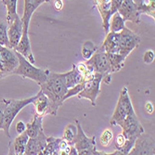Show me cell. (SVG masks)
I'll list each match as a JSON object with an SVG mask.
<instances>
[{"mask_svg":"<svg viewBox=\"0 0 155 155\" xmlns=\"http://www.w3.org/2000/svg\"><path fill=\"white\" fill-rule=\"evenodd\" d=\"M40 90L48 97L50 101V115H57L59 108L65 101L64 97L68 91V87H66L61 74L49 72L47 81L40 84Z\"/></svg>","mask_w":155,"mask_h":155,"instance_id":"6da1fadb","label":"cell"},{"mask_svg":"<svg viewBox=\"0 0 155 155\" xmlns=\"http://www.w3.org/2000/svg\"><path fill=\"white\" fill-rule=\"evenodd\" d=\"M17 57L19 59V65L13 72V74L21 75L23 78H29L35 82H36L39 86L45 83L48 79V75L49 74V70H42L35 67L29 61H27L21 54L15 51Z\"/></svg>","mask_w":155,"mask_h":155,"instance_id":"7a4b0ae2","label":"cell"},{"mask_svg":"<svg viewBox=\"0 0 155 155\" xmlns=\"http://www.w3.org/2000/svg\"><path fill=\"white\" fill-rule=\"evenodd\" d=\"M37 94L35 97H31L24 100H4V129L5 135L8 137H10L9 128L14 119L19 112L27 105L33 104L36 98Z\"/></svg>","mask_w":155,"mask_h":155,"instance_id":"3957f363","label":"cell"},{"mask_svg":"<svg viewBox=\"0 0 155 155\" xmlns=\"http://www.w3.org/2000/svg\"><path fill=\"white\" fill-rule=\"evenodd\" d=\"M90 70L94 73L100 74L103 76L102 82L105 84H110L111 80V69L109 61L107 52L97 48V51L92 55V57L84 62Z\"/></svg>","mask_w":155,"mask_h":155,"instance_id":"277c9868","label":"cell"},{"mask_svg":"<svg viewBox=\"0 0 155 155\" xmlns=\"http://www.w3.org/2000/svg\"><path fill=\"white\" fill-rule=\"evenodd\" d=\"M77 133L73 141V145L76 148L78 155H104L108 154L104 151H98L96 148V137H88L84 134L81 124L75 120Z\"/></svg>","mask_w":155,"mask_h":155,"instance_id":"5b68a950","label":"cell"},{"mask_svg":"<svg viewBox=\"0 0 155 155\" xmlns=\"http://www.w3.org/2000/svg\"><path fill=\"white\" fill-rule=\"evenodd\" d=\"M135 111L133 104L131 102V98L128 94V89L126 87H124L120 92L119 100L114 110V114L110 119V125H118L127 114Z\"/></svg>","mask_w":155,"mask_h":155,"instance_id":"8992f818","label":"cell"},{"mask_svg":"<svg viewBox=\"0 0 155 155\" xmlns=\"http://www.w3.org/2000/svg\"><path fill=\"white\" fill-rule=\"evenodd\" d=\"M118 125L122 128V134L126 139L136 140L140 135L145 132L135 111L126 115V117Z\"/></svg>","mask_w":155,"mask_h":155,"instance_id":"52a82bcc","label":"cell"},{"mask_svg":"<svg viewBox=\"0 0 155 155\" xmlns=\"http://www.w3.org/2000/svg\"><path fill=\"white\" fill-rule=\"evenodd\" d=\"M102 80H103V76L101 74L95 73L93 78L84 81V87L77 94V97L79 98H87V100H89L92 106H96L97 97L101 92V84Z\"/></svg>","mask_w":155,"mask_h":155,"instance_id":"ba28073f","label":"cell"},{"mask_svg":"<svg viewBox=\"0 0 155 155\" xmlns=\"http://www.w3.org/2000/svg\"><path fill=\"white\" fill-rule=\"evenodd\" d=\"M118 35H119L118 53L126 58L135 48L138 47L140 43V37L126 27H124L122 31H120Z\"/></svg>","mask_w":155,"mask_h":155,"instance_id":"9c48e42d","label":"cell"},{"mask_svg":"<svg viewBox=\"0 0 155 155\" xmlns=\"http://www.w3.org/2000/svg\"><path fill=\"white\" fill-rule=\"evenodd\" d=\"M131 155L139 154V155H154V140L150 136L144 133L140 135L135 141L133 148L130 150L129 153Z\"/></svg>","mask_w":155,"mask_h":155,"instance_id":"30bf717a","label":"cell"},{"mask_svg":"<svg viewBox=\"0 0 155 155\" xmlns=\"http://www.w3.org/2000/svg\"><path fill=\"white\" fill-rule=\"evenodd\" d=\"M117 11L120 13V15L124 19L125 21H128L134 23L140 22V15L141 14L138 11L137 5L133 0H124Z\"/></svg>","mask_w":155,"mask_h":155,"instance_id":"8fae6325","label":"cell"},{"mask_svg":"<svg viewBox=\"0 0 155 155\" xmlns=\"http://www.w3.org/2000/svg\"><path fill=\"white\" fill-rule=\"evenodd\" d=\"M0 55H1V61L7 75L12 74L19 65V59L15 50L4 46H0Z\"/></svg>","mask_w":155,"mask_h":155,"instance_id":"7c38bea8","label":"cell"},{"mask_svg":"<svg viewBox=\"0 0 155 155\" xmlns=\"http://www.w3.org/2000/svg\"><path fill=\"white\" fill-rule=\"evenodd\" d=\"M22 30H23V23L21 21V18L18 17L15 19L12 23H10L8 27V37L9 42V48L11 49H14L18 43L20 42V39L22 35Z\"/></svg>","mask_w":155,"mask_h":155,"instance_id":"4fadbf2b","label":"cell"},{"mask_svg":"<svg viewBox=\"0 0 155 155\" xmlns=\"http://www.w3.org/2000/svg\"><path fill=\"white\" fill-rule=\"evenodd\" d=\"M48 137L44 134H41L35 137H29L25 147L24 154L26 155H39L42 154L47 144Z\"/></svg>","mask_w":155,"mask_h":155,"instance_id":"5bb4252c","label":"cell"},{"mask_svg":"<svg viewBox=\"0 0 155 155\" xmlns=\"http://www.w3.org/2000/svg\"><path fill=\"white\" fill-rule=\"evenodd\" d=\"M14 50L21 54L23 57L27 61H29L31 63H33V64L35 63V57L32 52V48H31V43H30L28 32L22 31V35L20 39V42L18 43L17 47L14 48Z\"/></svg>","mask_w":155,"mask_h":155,"instance_id":"9a60e30c","label":"cell"},{"mask_svg":"<svg viewBox=\"0 0 155 155\" xmlns=\"http://www.w3.org/2000/svg\"><path fill=\"white\" fill-rule=\"evenodd\" d=\"M94 2L101 14L103 29L107 34L109 32V21L111 16V0H94Z\"/></svg>","mask_w":155,"mask_h":155,"instance_id":"2e32d148","label":"cell"},{"mask_svg":"<svg viewBox=\"0 0 155 155\" xmlns=\"http://www.w3.org/2000/svg\"><path fill=\"white\" fill-rule=\"evenodd\" d=\"M33 104L35 109V114L44 117V116L51 114L50 101L48 100V97L41 90L37 93L36 98L33 102Z\"/></svg>","mask_w":155,"mask_h":155,"instance_id":"e0dca14e","label":"cell"},{"mask_svg":"<svg viewBox=\"0 0 155 155\" xmlns=\"http://www.w3.org/2000/svg\"><path fill=\"white\" fill-rule=\"evenodd\" d=\"M107 53H118L119 51V35L114 32H108L102 46L100 48Z\"/></svg>","mask_w":155,"mask_h":155,"instance_id":"ac0fdd59","label":"cell"},{"mask_svg":"<svg viewBox=\"0 0 155 155\" xmlns=\"http://www.w3.org/2000/svg\"><path fill=\"white\" fill-rule=\"evenodd\" d=\"M61 75L63 77L65 84H66V87L68 88H71V87H73L76 86V84H78L84 81L83 75L78 71L76 64L73 65V69L71 70V71L64 73V74H61Z\"/></svg>","mask_w":155,"mask_h":155,"instance_id":"d6986e66","label":"cell"},{"mask_svg":"<svg viewBox=\"0 0 155 155\" xmlns=\"http://www.w3.org/2000/svg\"><path fill=\"white\" fill-rule=\"evenodd\" d=\"M43 116L35 114L34 119L26 124V133L29 137H35L44 134L43 129Z\"/></svg>","mask_w":155,"mask_h":155,"instance_id":"ffe728a7","label":"cell"},{"mask_svg":"<svg viewBox=\"0 0 155 155\" xmlns=\"http://www.w3.org/2000/svg\"><path fill=\"white\" fill-rule=\"evenodd\" d=\"M28 139H29V137H28L26 133V130L23 133L19 134V136L14 139V141L12 142L8 154H16V155L24 154L25 147H26Z\"/></svg>","mask_w":155,"mask_h":155,"instance_id":"44dd1931","label":"cell"},{"mask_svg":"<svg viewBox=\"0 0 155 155\" xmlns=\"http://www.w3.org/2000/svg\"><path fill=\"white\" fill-rule=\"evenodd\" d=\"M35 10V8L34 6L33 0H24V10H23V15L21 17V21L23 23L22 31H26V32L29 31L30 21Z\"/></svg>","mask_w":155,"mask_h":155,"instance_id":"7402d4cb","label":"cell"},{"mask_svg":"<svg viewBox=\"0 0 155 155\" xmlns=\"http://www.w3.org/2000/svg\"><path fill=\"white\" fill-rule=\"evenodd\" d=\"M124 27H125V21L120 15V13L116 11L115 13L112 14L109 21V31L119 33Z\"/></svg>","mask_w":155,"mask_h":155,"instance_id":"603a6c76","label":"cell"},{"mask_svg":"<svg viewBox=\"0 0 155 155\" xmlns=\"http://www.w3.org/2000/svg\"><path fill=\"white\" fill-rule=\"evenodd\" d=\"M3 4L7 8V23L9 25L12 21L20 17L17 12V2L18 0H2Z\"/></svg>","mask_w":155,"mask_h":155,"instance_id":"cb8c5ba5","label":"cell"},{"mask_svg":"<svg viewBox=\"0 0 155 155\" xmlns=\"http://www.w3.org/2000/svg\"><path fill=\"white\" fill-rule=\"evenodd\" d=\"M110 69H111V73H117L120 70L124 67V61L125 57L120 55L119 53H107Z\"/></svg>","mask_w":155,"mask_h":155,"instance_id":"d4e9b609","label":"cell"},{"mask_svg":"<svg viewBox=\"0 0 155 155\" xmlns=\"http://www.w3.org/2000/svg\"><path fill=\"white\" fill-rule=\"evenodd\" d=\"M61 138H56L53 137H48L47 138V144L42 151L43 155H56L59 153L60 150V142Z\"/></svg>","mask_w":155,"mask_h":155,"instance_id":"484cf974","label":"cell"},{"mask_svg":"<svg viewBox=\"0 0 155 155\" xmlns=\"http://www.w3.org/2000/svg\"><path fill=\"white\" fill-rule=\"evenodd\" d=\"M138 8L140 14H146L154 20L155 18V0H144Z\"/></svg>","mask_w":155,"mask_h":155,"instance_id":"4316f807","label":"cell"},{"mask_svg":"<svg viewBox=\"0 0 155 155\" xmlns=\"http://www.w3.org/2000/svg\"><path fill=\"white\" fill-rule=\"evenodd\" d=\"M97 48L94 45L93 42L86 41L83 44V47H82V56H83V58L86 61L89 60L92 57V55L97 51Z\"/></svg>","mask_w":155,"mask_h":155,"instance_id":"83f0119b","label":"cell"},{"mask_svg":"<svg viewBox=\"0 0 155 155\" xmlns=\"http://www.w3.org/2000/svg\"><path fill=\"white\" fill-rule=\"evenodd\" d=\"M76 133H77V127L76 125L73 124H69L65 127L63 133V138L68 142L69 145H73V141L76 136Z\"/></svg>","mask_w":155,"mask_h":155,"instance_id":"f1b7e54d","label":"cell"},{"mask_svg":"<svg viewBox=\"0 0 155 155\" xmlns=\"http://www.w3.org/2000/svg\"><path fill=\"white\" fill-rule=\"evenodd\" d=\"M8 24L0 19V46L9 48V42L8 37Z\"/></svg>","mask_w":155,"mask_h":155,"instance_id":"f546056e","label":"cell"},{"mask_svg":"<svg viewBox=\"0 0 155 155\" xmlns=\"http://www.w3.org/2000/svg\"><path fill=\"white\" fill-rule=\"evenodd\" d=\"M112 137H114V134H112V131L110 129H105L103 131V133L101 136V145L104 147H107L112 140Z\"/></svg>","mask_w":155,"mask_h":155,"instance_id":"4dcf8cb0","label":"cell"},{"mask_svg":"<svg viewBox=\"0 0 155 155\" xmlns=\"http://www.w3.org/2000/svg\"><path fill=\"white\" fill-rule=\"evenodd\" d=\"M84 81L80 83V84H76V86H74V87H73L71 88H68V91H67V93H66V95L64 97V100L66 101V100H68L69 97H72L74 96H77V94L84 87Z\"/></svg>","mask_w":155,"mask_h":155,"instance_id":"1f68e13d","label":"cell"},{"mask_svg":"<svg viewBox=\"0 0 155 155\" xmlns=\"http://www.w3.org/2000/svg\"><path fill=\"white\" fill-rule=\"evenodd\" d=\"M154 59H155V54H154V51L152 50H147L143 55V61L146 64L152 63L154 61Z\"/></svg>","mask_w":155,"mask_h":155,"instance_id":"d6a6232c","label":"cell"},{"mask_svg":"<svg viewBox=\"0 0 155 155\" xmlns=\"http://www.w3.org/2000/svg\"><path fill=\"white\" fill-rule=\"evenodd\" d=\"M4 100L0 101V129H4Z\"/></svg>","mask_w":155,"mask_h":155,"instance_id":"836d02e7","label":"cell"},{"mask_svg":"<svg viewBox=\"0 0 155 155\" xmlns=\"http://www.w3.org/2000/svg\"><path fill=\"white\" fill-rule=\"evenodd\" d=\"M123 1L124 0H111V15L118 10Z\"/></svg>","mask_w":155,"mask_h":155,"instance_id":"e575fe53","label":"cell"},{"mask_svg":"<svg viewBox=\"0 0 155 155\" xmlns=\"http://www.w3.org/2000/svg\"><path fill=\"white\" fill-rule=\"evenodd\" d=\"M25 130H26V124L22 121L18 122L17 124H16V131H17V133L18 134H21Z\"/></svg>","mask_w":155,"mask_h":155,"instance_id":"d590c367","label":"cell"},{"mask_svg":"<svg viewBox=\"0 0 155 155\" xmlns=\"http://www.w3.org/2000/svg\"><path fill=\"white\" fill-rule=\"evenodd\" d=\"M53 7H54L55 10L61 11L62 9V8H63V2H62V0H54Z\"/></svg>","mask_w":155,"mask_h":155,"instance_id":"8d00e7d4","label":"cell"},{"mask_svg":"<svg viewBox=\"0 0 155 155\" xmlns=\"http://www.w3.org/2000/svg\"><path fill=\"white\" fill-rule=\"evenodd\" d=\"M5 76H8V75L6 74L5 68H4L3 63H2V61H1V55H0V78H3Z\"/></svg>","mask_w":155,"mask_h":155,"instance_id":"74e56055","label":"cell"},{"mask_svg":"<svg viewBox=\"0 0 155 155\" xmlns=\"http://www.w3.org/2000/svg\"><path fill=\"white\" fill-rule=\"evenodd\" d=\"M33 1H34V6L36 9L40 5H42L43 3H46V2H50L51 0H33Z\"/></svg>","mask_w":155,"mask_h":155,"instance_id":"f35d334b","label":"cell"},{"mask_svg":"<svg viewBox=\"0 0 155 155\" xmlns=\"http://www.w3.org/2000/svg\"><path fill=\"white\" fill-rule=\"evenodd\" d=\"M153 110H154V109H153V105L151 104V102H148L147 104H146V111L148 112V114H151L152 112H153Z\"/></svg>","mask_w":155,"mask_h":155,"instance_id":"ab89813d","label":"cell"},{"mask_svg":"<svg viewBox=\"0 0 155 155\" xmlns=\"http://www.w3.org/2000/svg\"><path fill=\"white\" fill-rule=\"evenodd\" d=\"M133 1L137 5V7H139L140 5H141L144 2V0H133Z\"/></svg>","mask_w":155,"mask_h":155,"instance_id":"60d3db41","label":"cell"},{"mask_svg":"<svg viewBox=\"0 0 155 155\" xmlns=\"http://www.w3.org/2000/svg\"><path fill=\"white\" fill-rule=\"evenodd\" d=\"M0 1H2V0H0Z\"/></svg>","mask_w":155,"mask_h":155,"instance_id":"b9f144b4","label":"cell"}]
</instances>
